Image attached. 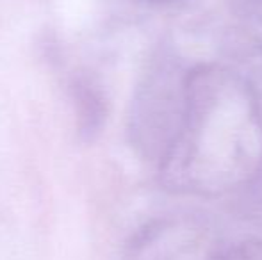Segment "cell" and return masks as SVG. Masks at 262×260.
<instances>
[{
	"label": "cell",
	"instance_id": "cell-1",
	"mask_svg": "<svg viewBox=\"0 0 262 260\" xmlns=\"http://www.w3.org/2000/svg\"><path fill=\"white\" fill-rule=\"evenodd\" d=\"M159 157L166 184L193 195H227L255 180L262 171V109L248 80L221 66L193 69Z\"/></svg>",
	"mask_w": 262,
	"mask_h": 260
},
{
	"label": "cell",
	"instance_id": "cell-2",
	"mask_svg": "<svg viewBox=\"0 0 262 260\" xmlns=\"http://www.w3.org/2000/svg\"><path fill=\"white\" fill-rule=\"evenodd\" d=\"M75 102L79 105V118L82 132H95L98 129V120L102 118V100L86 82L77 84Z\"/></svg>",
	"mask_w": 262,
	"mask_h": 260
},
{
	"label": "cell",
	"instance_id": "cell-3",
	"mask_svg": "<svg viewBox=\"0 0 262 260\" xmlns=\"http://www.w3.org/2000/svg\"><path fill=\"white\" fill-rule=\"evenodd\" d=\"M214 260H262V241L248 239L235 243Z\"/></svg>",
	"mask_w": 262,
	"mask_h": 260
},
{
	"label": "cell",
	"instance_id": "cell-4",
	"mask_svg": "<svg viewBox=\"0 0 262 260\" xmlns=\"http://www.w3.org/2000/svg\"><path fill=\"white\" fill-rule=\"evenodd\" d=\"M148 2H166V0H148Z\"/></svg>",
	"mask_w": 262,
	"mask_h": 260
}]
</instances>
